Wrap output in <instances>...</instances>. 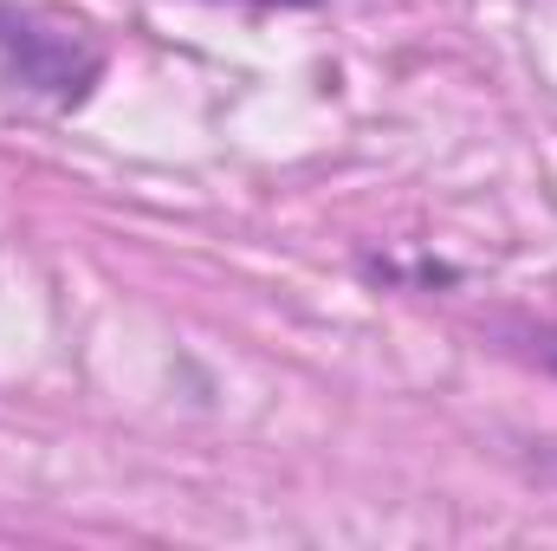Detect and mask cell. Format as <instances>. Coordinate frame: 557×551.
Masks as SVG:
<instances>
[{"label":"cell","instance_id":"1","mask_svg":"<svg viewBox=\"0 0 557 551\" xmlns=\"http://www.w3.org/2000/svg\"><path fill=\"white\" fill-rule=\"evenodd\" d=\"M267 7H311V0H267Z\"/></svg>","mask_w":557,"mask_h":551},{"label":"cell","instance_id":"2","mask_svg":"<svg viewBox=\"0 0 557 551\" xmlns=\"http://www.w3.org/2000/svg\"><path fill=\"white\" fill-rule=\"evenodd\" d=\"M552 364H557V344H552Z\"/></svg>","mask_w":557,"mask_h":551}]
</instances>
